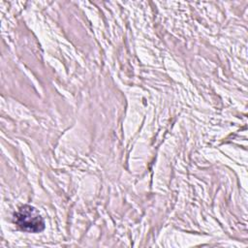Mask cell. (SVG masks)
<instances>
[{
  "label": "cell",
  "mask_w": 248,
  "mask_h": 248,
  "mask_svg": "<svg viewBox=\"0 0 248 248\" xmlns=\"http://www.w3.org/2000/svg\"><path fill=\"white\" fill-rule=\"evenodd\" d=\"M15 223L20 230L29 232H39L45 228L42 216L31 205H23L15 213Z\"/></svg>",
  "instance_id": "obj_1"
}]
</instances>
